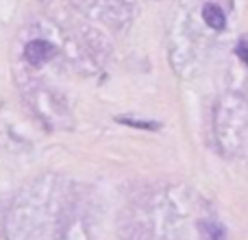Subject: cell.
<instances>
[{"label": "cell", "instance_id": "6da1fadb", "mask_svg": "<svg viewBox=\"0 0 248 240\" xmlns=\"http://www.w3.org/2000/svg\"><path fill=\"white\" fill-rule=\"evenodd\" d=\"M55 55H57V46L50 42H46V39H33V42H29L24 48L26 61H29L31 66H35V68L48 64Z\"/></svg>", "mask_w": 248, "mask_h": 240}, {"label": "cell", "instance_id": "277c9868", "mask_svg": "<svg viewBox=\"0 0 248 240\" xmlns=\"http://www.w3.org/2000/svg\"><path fill=\"white\" fill-rule=\"evenodd\" d=\"M202 229H207L205 236L209 240H224V232L218 227V225H211V223H201Z\"/></svg>", "mask_w": 248, "mask_h": 240}, {"label": "cell", "instance_id": "7a4b0ae2", "mask_svg": "<svg viewBox=\"0 0 248 240\" xmlns=\"http://www.w3.org/2000/svg\"><path fill=\"white\" fill-rule=\"evenodd\" d=\"M202 20L216 31L224 29V24H227V17H224L222 9H220L218 4H205V9H202Z\"/></svg>", "mask_w": 248, "mask_h": 240}, {"label": "cell", "instance_id": "5b68a950", "mask_svg": "<svg viewBox=\"0 0 248 240\" xmlns=\"http://www.w3.org/2000/svg\"><path fill=\"white\" fill-rule=\"evenodd\" d=\"M237 55H240L242 61L248 66V42H246V39H242V42L237 44Z\"/></svg>", "mask_w": 248, "mask_h": 240}, {"label": "cell", "instance_id": "3957f363", "mask_svg": "<svg viewBox=\"0 0 248 240\" xmlns=\"http://www.w3.org/2000/svg\"><path fill=\"white\" fill-rule=\"evenodd\" d=\"M120 124H126V127H135V129H148V131H157L161 129L159 122H153V120H135V118H126V116H118L116 118Z\"/></svg>", "mask_w": 248, "mask_h": 240}]
</instances>
